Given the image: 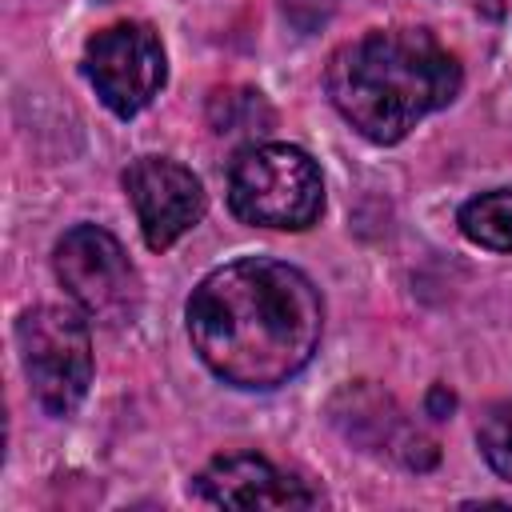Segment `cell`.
I'll list each match as a JSON object with an SVG mask.
<instances>
[{
  "instance_id": "3",
  "label": "cell",
  "mask_w": 512,
  "mask_h": 512,
  "mask_svg": "<svg viewBox=\"0 0 512 512\" xmlns=\"http://www.w3.org/2000/svg\"><path fill=\"white\" fill-rule=\"evenodd\" d=\"M228 208L256 228H312L324 212L320 168L296 144H252L228 168Z\"/></svg>"
},
{
  "instance_id": "6",
  "label": "cell",
  "mask_w": 512,
  "mask_h": 512,
  "mask_svg": "<svg viewBox=\"0 0 512 512\" xmlns=\"http://www.w3.org/2000/svg\"><path fill=\"white\" fill-rule=\"evenodd\" d=\"M84 76L96 96L120 116H136L152 104V96L168 80V60L160 36L140 20H120L100 28L84 44Z\"/></svg>"
},
{
  "instance_id": "12",
  "label": "cell",
  "mask_w": 512,
  "mask_h": 512,
  "mask_svg": "<svg viewBox=\"0 0 512 512\" xmlns=\"http://www.w3.org/2000/svg\"><path fill=\"white\" fill-rule=\"evenodd\" d=\"M208 116H212V128L224 136V132H248V128H256V116L260 120H272V112L264 108V100H260V92H216L212 96V108H208ZM260 132V128H256Z\"/></svg>"
},
{
  "instance_id": "11",
  "label": "cell",
  "mask_w": 512,
  "mask_h": 512,
  "mask_svg": "<svg viewBox=\"0 0 512 512\" xmlns=\"http://www.w3.org/2000/svg\"><path fill=\"white\" fill-rule=\"evenodd\" d=\"M476 440L492 472L512 480V404H492L476 424Z\"/></svg>"
},
{
  "instance_id": "8",
  "label": "cell",
  "mask_w": 512,
  "mask_h": 512,
  "mask_svg": "<svg viewBox=\"0 0 512 512\" xmlns=\"http://www.w3.org/2000/svg\"><path fill=\"white\" fill-rule=\"evenodd\" d=\"M328 416H332V424H336L352 444H360V448H368V452H380V456H392V460H400L404 468L424 472V468H432L436 456H440L436 444H432L420 428H412V424L404 420V412L396 408V400H392L388 392L372 388L368 380L340 388V392L332 396V404H328Z\"/></svg>"
},
{
  "instance_id": "13",
  "label": "cell",
  "mask_w": 512,
  "mask_h": 512,
  "mask_svg": "<svg viewBox=\"0 0 512 512\" xmlns=\"http://www.w3.org/2000/svg\"><path fill=\"white\" fill-rule=\"evenodd\" d=\"M336 8H340V0H280V12H284L288 24H296L300 32H316L320 24L332 20Z\"/></svg>"
},
{
  "instance_id": "1",
  "label": "cell",
  "mask_w": 512,
  "mask_h": 512,
  "mask_svg": "<svg viewBox=\"0 0 512 512\" xmlns=\"http://www.w3.org/2000/svg\"><path fill=\"white\" fill-rule=\"evenodd\" d=\"M324 336L316 284L268 256L212 268L188 296V340L232 388H280L300 376Z\"/></svg>"
},
{
  "instance_id": "7",
  "label": "cell",
  "mask_w": 512,
  "mask_h": 512,
  "mask_svg": "<svg viewBox=\"0 0 512 512\" xmlns=\"http://www.w3.org/2000/svg\"><path fill=\"white\" fill-rule=\"evenodd\" d=\"M124 192L136 208V224L152 252L172 248L192 224H200L208 196L192 168L168 156H140L124 172Z\"/></svg>"
},
{
  "instance_id": "9",
  "label": "cell",
  "mask_w": 512,
  "mask_h": 512,
  "mask_svg": "<svg viewBox=\"0 0 512 512\" xmlns=\"http://www.w3.org/2000/svg\"><path fill=\"white\" fill-rule=\"evenodd\" d=\"M196 496L216 508H312L320 496L260 452L216 456L196 476Z\"/></svg>"
},
{
  "instance_id": "2",
  "label": "cell",
  "mask_w": 512,
  "mask_h": 512,
  "mask_svg": "<svg viewBox=\"0 0 512 512\" xmlns=\"http://www.w3.org/2000/svg\"><path fill=\"white\" fill-rule=\"evenodd\" d=\"M460 84V60L424 28L364 32L340 44L324 72L332 108L372 144L404 140L416 120L448 108Z\"/></svg>"
},
{
  "instance_id": "14",
  "label": "cell",
  "mask_w": 512,
  "mask_h": 512,
  "mask_svg": "<svg viewBox=\"0 0 512 512\" xmlns=\"http://www.w3.org/2000/svg\"><path fill=\"white\" fill-rule=\"evenodd\" d=\"M424 408H428V416H432V420H444V416L456 408V396H452L444 384H432V388H428V404H424Z\"/></svg>"
},
{
  "instance_id": "10",
  "label": "cell",
  "mask_w": 512,
  "mask_h": 512,
  "mask_svg": "<svg viewBox=\"0 0 512 512\" xmlns=\"http://www.w3.org/2000/svg\"><path fill=\"white\" fill-rule=\"evenodd\" d=\"M460 232L492 252H512V188H492L460 208Z\"/></svg>"
},
{
  "instance_id": "5",
  "label": "cell",
  "mask_w": 512,
  "mask_h": 512,
  "mask_svg": "<svg viewBox=\"0 0 512 512\" xmlns=\"http://www.w3.org/2000/svg\"><path fill=\"white\" fill-rule=\"evenodd\" d=\"M56 280L76 300V308L108 328L132 324L144 304V284L124 244L100 224H76L56 240L52 252Z\"/></svg>"
},
{
  "instance_id": "4",
  "label": "cell",
  "mask_w": 512,
  "mask_h": 512,
  "mask_svg": "<svg viewBox=\"0 0 512 512\" xmlns=\"http://www.w3.org/2000/svg\"><path fill=\"white\" fill-rule=\"evenodd\" d=\"M16 348L36 404L48 416H72L92 384V336L80 312L36 304L16 320Z\"/></svg>"
}]
</instances>
